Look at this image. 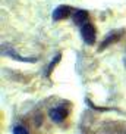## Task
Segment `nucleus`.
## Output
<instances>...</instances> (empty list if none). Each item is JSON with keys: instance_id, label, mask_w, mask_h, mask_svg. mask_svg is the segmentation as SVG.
I'll return each instance as SVG.
<instances>
[{"instance_id": "f257e3e1", "label": "nucleus", "mask_w": 126, "mask_h": 134, "mask_svg": "<svg viewBox=\"0 0 126 134\" xmlns=\"http://www.w3.org/2000/svg\"><path fill=\"white\" fill-rule=\"evenodd\" d=\"M81 37H82V40L88 44V46H92V44L95 43V28H94V25L88 24V22L84 24L82 27H81Z\"/></svg>"}, {"instance_id": "f03ea898", "label": "nucleus", "mask_w": 126, "mask_h": 134, "mask_svg": "<svg viewBox=\"0 0 126 134\" xmlns=\"http://www.w3.org/2000/svg\"><path fill=\"white\" fill-rule=\"evenodd\" d=\"M71 10H72L71 6H67V4H60V6H57V8L53 10L51 18H53V21H62V19H65V18L69 16Z\"/></svg>"}, {"instance_id": "7ed1b4c3", "label": "nucleus", "mask_w": 126, "mask_h": 134, "mask_svg": "<svg viewBox=\"0 0 126 134\" xmlns=\"http://www.w3.org/2000/svg\"><path fill=\"white\" fill-rule=\"evenodd\" d=\"M2 52H3V55L10 56V58H13L15 60H21V62H35L37 60L35 58H22V56H19L12 47H9V46H3Z\"/></svg>"}, {"instance_id": "20e7f679", "label": "nucleus", "mask_w": 126, "mask_h": 134, "mask_svg": "<svg viewBox=\"0 0 126 134\" xmlns=\"http://www.w3.org/2000/svg\"><path fill=\"white\" fill-rule=\"evenodd\" d=\"M48 115H50L51 121L54 122H62L63 119L66 118V109H63L62 106L59 108H53V109H50V112H48Z\"/></svg>"}, {"instance_id": "39448f33", "label": "nucleus", "mask_w": 126, "mask_h": 134, "mask_svg": "<svg viewBox=\"0 0 126 134\" xmlns=\"http://www.w3.org/2000/svg\"><path fill=\"white\" fill-rule=\"evenodd\" d=\"M88 19V12L87 10H82V9H78L75 13H73V22L76 25H84L87 24Z\"/></svg>"}, {"instance_id": "423d86ee", "label": "nucleus", "mask_w": 126, "mask_h": 134, "mask_svg": "<svg viewBox=\"0 0 126 134\" xmlns=\"http://www.w3.org/2000/svg\"><path fill=\"white\" fill-rule=\"evenodd\" d=\"M119 37H120V36H119L117 32H113V34H109V37H107V38L104 40V41H103V44H101V46L98 47V52H100V50H103V49H106L107 46H109V44L114 43L116 40H119Z\"/></svg>"}, {"instance_id": "0eeeda50", "label": "nucleus", "mask_w": 126, "mask_h": 134, "mask_svg": "<svg viewBox=\"0 0 126 134\" xmlns=\"http://www.w3.org/2000/svg\"><path fill=\"white\" fill-rule=\"evenodd\" d=\"M13 134H28V131L25 130L22 125H16L15 128H13Z\"/></svg>"}, {"instance_id": "6e6552de", "label": "nucleus", "mask_w": 126, "mask_h": 134, "mask_svg": "<svg viewBox=\"0 0 126 134\" xmlns=\"http://www.w3.org/2000/svg\"><path fill=\"white\" fill-rule=\"evenodd\" d=\"M59 60H60V55H57V56L54 58V60H51V63L48 65V71H47V74H50V72H51V69L54 68V65H56L57 62H59Z\"/></svg>"}]
</instances>
